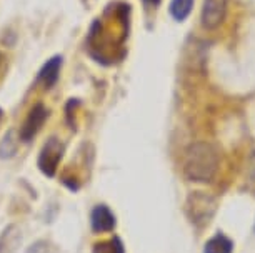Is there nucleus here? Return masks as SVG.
I'll use <instances>...</instances> for the list:
<instances>
[{
    "instance_id": "obj_13",
    "label": "nucleus",
    "mask_w": 255,
    "mask_h": 253,
    "mask_svg": "<svg viewBox=\"0 0 255 253\" xmlns=\"http://www.w3.org/2000/svg\"><path fill=\"white\" fill-rule=\"evenodd\" d=\"M145 3H150V5H158L160 3V0H143Z\"/></svg>"
},
{
    "instance_id": "obj_12",
    "label": "nucleus",
    "mask_w": 255,
    "mask_h": 253,
    "mask_svg": "<svg viewBox=\"0 0 255 253\" xmlns=\"http://www.w3.org/2000/svg\"><path fill=\"white\" fill-rule=\"evenodd\" d=\"M27 253H50V252H49V248H47V243L37 242V243H33L30 248H28Z\"/></svg>"
},
{
    "instance_id": "obj_1",
    "label": "nucleus",
    "mask_w": 255,
    "mask_h": 253,
    "mask_svg": "<svg viewBox=\"0 0 255 253\" xmlns=\"http://www.w3.org/2000/svg\"><path fill=\"white\" fill-rule=\"evenodd\" d=\"M219 170V152L214 145L197 142L185 152L184 173L190 182L207 183L215 176Z\"/></svg>"
},
{
    "instance_id": "obj_5",
    "label": "nucleus",
    "mask_w": 255,
    "mask_h": 253,
    "mask_svg": "<svg viewBox=\"0 0 255 253\" xmlns=\"http://www.w3.org/2000/svg\"><path fill=\"white\" fill-rule=\"evenodd\" d=\"M47 120V108L44 107V103H35L33 108L28 112V115L23 122V125L18 132V137H20V142L28 143L33 137L37 135L38 130L44 125V122Z\"/></svg>"
},
{
    "instance_id": "obj_3",
    "label": "nucleus",
    "mask_w": 255,
    "mask_h": 253,
    "mask_svg": "<svg viewBox=\"0 0 255 253\" xmlns=\"http://www.w3.org/2000/svg\"><path fill=\"white\" fill-rule=\"evenodd\" d=\"M62 154H64V145L55 137L49 138L40 152V157H38V167H40V170L47 176L55 175L57 167H59V162L62 159Z\"/></svg>"
},
{
    "instance_id": "obj_10",
    "label": "nucleus",
    "mask_w": 255,
    "mask_h": 253,
    "mask_svg": "<svg viewBox=\"0 0 255 253\" xmlns=\"http://www.w3.org/2000/svg\"><path fill=\"white\" fill-rule=\"evenodd\" d=\"M18 142H20V137H15L13 130L5 133V137L0 142V159H10V157L15 155Z\"/></svg>"
},
{
    "instance_id": "obj_15",
    "label": "nucleus",
    "mask_w": 255,
    "mask_h": 253,
    "mask_svg": "<svg viewBox=\"0 0 255 253\" xmlns=\"http://www.w3.org/2000/svg\"><path fill=\"white\" fill-rule=\"evenodd\" d=\"M0 64H2V55H0Z\"/></svg>"
},
{
    "instance_id": "obj_4",
    "label": "nucleus",
    "mask_w": 255,
    "mask_h": 253,
    "mask_svg": "<svg viewBox=\"0 0 255 253\" xmlns=\"http://www.w3.org/2000/svg\"><path fill=\"white\" fill-rule=\"evenodd\" d=\"M227 12V0H204L200 13L202 27L207 30H214L224 22Z\"/></svg>"
},
{
    "instance_id": "obj_14",
    "label": "nucleus",
    "mask_w": 255,
    "mask_h": 253,
    "mask_svg": "<svg viewBox=\"0 0 255 253\" xmlns=\"http://www.w3.org/2000/svg\"><path fill=\"white\" fill-rule=\"evenodd\" d=\"M2 117H3V112H2V108H0V122H2Z\"/></svg>"
},
{
    "instance_id": "obj_6",
    "label": "nucleus",
    "mask_w": 255,
    "mask_h": 253,
    "mask_svg": "<svg viewBox=\"0 0 255 253\" xmlns=\"http://www.w3.org/2000/svg\"><path fill=\"white\" fill-rule=\"evenodd\" d=\"M92 230L97 233H107L115 228V215L107 205H97L90 213Z\"/></svg>"
},
{
    "instance_id": "obj_11",
    "label": "nucleus",
    "mask_w": 255,
    "mask_h": 253,
    "mask_svg": "<svg viewBox=\"0 0 255 253\" xmlns=\"http://www.w3.org/2000/svg\"><path fill=\"white\" fill-rule=\"evenodd\" d=\"M92 253H125V248L124 243L120 242V238L114 237L112 240L95 243Z\"/></svg>"
},
{
    "instance_id": "obj_8",
    "label": "nucleus",
    "mask_w": 255,
    "mask_h": 253,
    "mask_svg": "<svg viewBox=\"0 0 255 253\" xmlns=\"http://www.w3.org/2000/svg\"><path fill=\"white\" fill-rule=\"evenodd\" d=\"M232 252H234V243L224 233L214 235L204 247V253H232Z\"/></svg>"
},
{
    "instance_id": "obj_7",
    "label": "nucleus",
    "mask_w": 255,
    "mask_h": 253,
    "mask_svg": "<svg viewBox=\"0 0 255 253\" xmlns=\"http://www.w3.org/2000/svg\"><path fill=\"white\" fill-rule=\"evenodd\" d=\"M62 60L64 59H62L60 55H55V57H52L50 60H47L37 75V84H42V87L47 90L54 87V85L59 82V77H60Z\"/></svg>"
},
{
    "instance_id": "obj_16",
    "label": "nucleus",
    "mask_w": 255,
    "mask_h": 253,
    "mask_svg": "<svg viewBox=\"0 0 255 253\" xmlns=\"http://www.w3.org/2000/svg\"><path fill=\"white\" fill-rule=\"evenodd\" d=\"M254 232H255V225H254Z\"/></svg>"
},
{
    "instance_id": "obj_9",
    "label": "nucleus",
    "mask_w": 255,
    "mask_h": 253,
    "mask_svg": "<svg viewBox=\"0 0 255 253\" xmlns=\"http://www.w3.org/2000/svg\"><path fill=\"white\" fill-rule=\"evenodd\" d=\"M192 7H194V0H172L168 10L177 22H184L190 15Z\"/></svg>"
},
{
    "instance_id": "obj_2",
    "label": "nucleus",
    "mask_w": 255,
    "mask_h": 253,
    "mask_svg": "<svg viewBox=\"0 0 255 253\" xmlns=\"http://www.w3.org/2000/svg\"><path fill=\"white\" fill-rule=\"evenodd\" d=\"M217 210V200L212 195L204 192H192L187 197L185 202V213L189 220L197 227L207 225Z\"/></svg>"
}]
</instances>
